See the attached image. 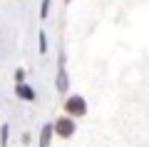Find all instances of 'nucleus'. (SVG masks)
I'll return each instance as SVG.
<instances>
[{
  "instance_id": "f257e3e1",
  "label": "nucleus",
  "mask_w": 149,
  "mask_h": 147,
  "mask_svg": "<svg viewBox=\"0 0 149 147\" xmlns=\"http://www.w3.org/2000/svg\"><path fill=\"white\" fill-rule=\"evenodd\" d=\"M52 132L57 137H62V140H70V137L74 135V132H77V122L72 120V117H57V120L52 122Z\"/></svg>"
},
{
  "instance_id": "f03ea898",
  "label": "nucleus",
  "mask_w": 149,
  "mask_h": 147,
  "mask_svg": "<svg viewBox=\"0 0 149 147\" xmlns=\"http://www.w3.org/2000/svg\"><path fill=\"white\" fill-rule=\"evenodd\" d=\"M65 110H67V117H82L87 112V100L82 95H70L67 102H65Z\"/></svg>"
},
{
  "instance_id": "7ed1b4c3",
  "label": "nucleus",
  "mask_w": 149,
  "mask_h": 147,
  "mask_svg": "<svg viewBox=\"0 0 149 147\" xmlns=\"http://www.w3.org/2000/svg\"><path fill=\"white\" fill-rule=\"evenodd\" d=\"M70 87V77L65 70V53H60V70H57V92H67Z\"/></svg>"
},
{
  "instance_id": "20e7f679",
  "label": "nucleus",
  "mask_w": 149,
  "mask_h": 147,
  "mask_svg": "<svg viewBox=\"0 0 149 147\" xmlns=\"http://www.w3.org/2000/svg\"><path fill=\"white\" fill-rule=\"evenodd\" d=\"M15 95L20 97V100H25V102H32V100H35V90H32L27 82H20V85H15Z\"/></svg>"
},
{
  "instance_id": "39448f33",
  "label": "nucleus",
  "mask_w": 149,
  "mask_h": 147,
  "mask_svg": "<svg viewBox=\"0 0 149 147\" xmlns=\"http://www.w3.org/2000/svg\"><path fill=\"white\" fill-rule=\"evenodd\" d=\"M52 122H47V125H42V132H40V145L37 147H50V142H52Z\"/></svg>"
},
{
  "instance_id": "423d86ee",
  "label": "nucleus",
  "mask_w": 149,
  "mask_h": 147,
  "mask_svg": "<svg viewBox=\"0 0 149 147\" xmlns=\"http://www.w3.org/2000/svg\"><path fill=\"white\" fill-rule=\"evenodd\" d=\"M37 50H40V55L47 53V35H45L42 30H40V35H37Z\"/></svg>"
},
{
  "instance_id": "0eeeda50",
  "label": "nucleus",
  "mask_w": 149,
  "mask_h": 147,
  "mask_svg": "<svg viewBox=\"0 0 149 147\" xmlns=\"http://www.w3.org/2000/svg\"><path fill=\"white\" fill-rule=\"evenodd\" d=\"M8 137H10V125H3L0 127V145L8 147Z\"/></svg>"
},
{
  "instance_id": "6e6552de",
  "label": "nucleus",
  "mask_w": 149,
  "mask_h": 147,
  "mask_svg": "<svg viewBox=\"0 0 149 147\" xmlns=\"http://www.w3.org/2000/svg\"><path fill=\"white\" fill-rule=\"evenodd\" d=\"M50 5H52V0H42V5H40V18H47Z\"/></svg>"
},
{
  "instance_id": "1a4fd4ad",
  "label": "nucleus",
  "mask_w": 149,
  "mask_h": 147,
  "mask_svg": "<svg viewBox=\"0 0 149 147\" xmlns=\"http://www.w3.org/2000/svg\"><path fill=\"white\" fill-rule=\"evenodd\" d=\"M25 75H27L25 70H22V68H17V70H15V82H17V85H20V82H25Z\"/></svg>"
},
{
  "instance_id": "9d476101",
  "label": "nucleus",
  "mask_w": 149,
  "mask_h": 147,
  "mask_svg": "<svg viewBox=\"0 0 149 147\" xmlns=\"http://www.w3.org/2000/svg\"><path fill=\"white\" fill-rule=\"evenodd\" d=\"M20 142H22V145H27V142H30V135H27V132H22V137H20Z\"/></svg>"
},
{
  "instance_id": "9b49d317",
  "label": "nucleus",
  "mask_w": 149,
  "mask_h": 147,
  "mask_svg": "<svg viewBox=\"0 0 149 147\" xmlns=\"http://www.w3.org/2000/svg\"><path fill=\"white\" fill-rule=\"evenodd\" d=\"M65 3H72V0H65Z\"/></svg>"
}]
</instances>
